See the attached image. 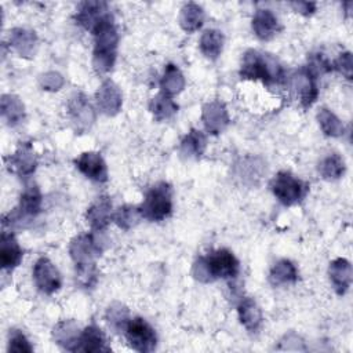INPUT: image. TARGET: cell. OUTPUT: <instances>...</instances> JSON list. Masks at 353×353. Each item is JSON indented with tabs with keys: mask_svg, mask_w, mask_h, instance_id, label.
I'll use <instances>...</instances> for the list:
<instances>
[{
	"mask_svg": "<svg viewBox=\"0 0 353 353\" xmlns=\"http://www.w3.org/2000/svg\"><path fill=\"white\" fill-rule=\"evenodd\" d=\"M39 84L43 90L54 92V91H59L63 87L65 79L62 77L61 73H58L55 70H50V72H46V73L40 74Z\"/></svg>",
	"mask_w": 353,
	"mask_h": 353,
	"instance_id": "cell-37",
	"label": "cell"
},
{
	"mask_svg": "<svg viewBox=\"0 0 353 353\" xmlns=\"http://www.w3.org/2000/svg\"><path fill=\"white\" fill-rule=\"evenodd\" d=\"M76 352H110V346L108 345L102 330L95 324H90L80 332Z\"/></svg>",
	"mask_w": 353,
	"mask_h": 353,
	"instance_id": "cell-20",
	"label": "cell"
},
{
	"mask_svg": "<svg viewBox=\"0 0 353 353\" xmlns=\"http://www.w3.org/2000/svg\"><path fill=\"white\" fill-rule=\"evenodd\" d=\"M108 4L103 1H84L79 6L74 21L77 25L83 26L87 30H94L97 25L102 21L105 15H108Z\"/></svg>",
	"mask_w": 353,
	"mask_h": 353,
	"instance_id": "cell-16",
	"label": "cell"
},
{
	"mask_svg": "<svg viewBox=\"0 0 353 353\" xmlns=\"http://www.w3.org/2000/svg\"><path fill=\"white\" fill-rule=\"evenodd\" d=\"M200 51L208 59L215 61L223 48V34L216 29H207L200 37Z\"/></svg>",
	"mask_w": 353,
	"mask_h": 353,
	"instance_id": "cell-30",
	"label": "cell"
},
{
	"mask_svg": "<svg viewBox=\"0 0 353 353\" xmlns=\"http://www.w3.org/2000/svg\"><path fill=\"white\" fill-rule=\"evenodd\" d=\"M251 23H252V30L255 36L263 41L273 39L280 30V23L277 17L268 8L256 10Z\"/></svg>",
	"mask_w": 353,
	"mask_h": 353,
	"instance_id": "cell-18",
	"label": "cell"
},
{
	"mask_svg": "<svg viewBox=\"0 0 353 353\" xmlns=\"http://www.w3.org/2000/svg\"><path fill=\"white\" fill-rule=\"evenodd\" d=\"M290 6L299 14L309 17L316 11V3L314 1H294L290 3Z\"/></svg>",
	"mask_w": 353,
	"mask_h": 353,
	"instance_id": "cell-40",
	"label": "cell"
},
{
	"mask_svg": "<svg viewBox=\"0 0 353 353\" xmlns=\"http://www.w3.org/2000/svg\"><path fill=\"white\" fill-rule=\"evenodd\" d=\"M94 34V51H92V66L97 73H108L112 70L116 57L119 34L114 25L113 15L109 12L92 30Z\"/></svg>",
	"mask_w": 353,
	"mask_h": 353,
	"instance_id": "cell-2",
	"label": "cell"
},
{
	"mask_svg": "<svg viewBox=\"0 0 353 353\" xmlns=\"http://www.w3.org/2000/svg\"><path fill=\"white\" fill-rule=\"evenodd\" d=\"M317 120L320 124L321 131L327 135V137H332V138H338L342 137L345 132V127L342 124V121L327 108H321L317 113Z\"/></svg>",
	"mask_w": 353,
	"mask_h": 353,
	"instance_id": "cell-34",
	"label": "cell"
},
{
	"mask_svg": "<svg viewBox=\"0 0 353 353\" xmlns=\"http://www.w3.org/2000/svg\"><path fill=\"white\" fill-rule=\"evenodd\" d=\"M203 22H204V11L201 6L193 1L183 4L179 14V25L185 32L193 33L199 30Z\"/></svg>",
	"mask_w": 353,
	"mask_h": 353,
	"instance_id": "cell-28",
	"label": "cell"
},
{
	"mask_svg": "<svg viewBox=\"0 0 353 353\" xmlns=\"http://www.w3.org/2000/svg\"><path fill=\"white\" fill-rule=\"evenodd\" d=\"M8 352H26L30 353L33 350L30 342L28 338L19 331V330H12L10 332V339H8Z\"/></svg>",
	"mask_w": 353,
	"mask_h": 353,
	"instance_id": "cell-38",
	"label": "cell"
},
{
	"mask_svg": "<svg viewBox=\"0 0 353 353\" xmlns=\"http://www.w3.org/2000/svg\"><path fill=\"white\" fill-rule=\"evenodd\" d=\"M76 168L94 182L108 181V167L103 157L97 152H84L74 160Z\"/></svg>",
	"mask_w": 353,
	"mask_h": 353,
	"instance_id": "cell-15",
	"label": "cell"
},
{
	"mask_svg": "<svg viewBox=\"0 0 353 353\" xmlns=\"http://www.w3.org/2000/svg\"><path fill=\"white\" fill-rule=\"evenodd\" d=\"M33 280L36 287L47 295L57 292L62 285L59 270L47 256H40L36 261L33 266Z\"/></svg>",
	"mask_w": 353,
	"mask_h": 353,
	"instance_id": "cell-10",
	"label": "cell"
},
{
	"mask_svg": "<svg viewBox=\"0 0 353 353\" xmlns=\"http://www.w3.org/2000/svg\"><path fill=\"white\" fill-rule=\"evenodd\" d=\"M7 161L10 171L23 178L30 176L37 167V156L30 142L21 143L17 150L7 159Z\"/></svg>",
	"mask_w": 353,
	"mask_h": 353,
	"instance_id": "cell-12",
	"label": "cell"
},
{
	"mask_svg": "<svg viewBox=\"0 0 353 353\" xmlns=\"http://www.w3.org/2000/svg\"><path fill=\"white\" fill-rule=\"evenodd\" d=\"M41 201H43V197H41L40 189L36 185L28 186L21 194L18 205L3 218V225L22 226V223L30 222L40 214Z\"/></svg>",
	"mask_w": 353,
	"mask_h": 353,
	"instance_id": "cell-7",
	"label": "cell"
},
{
	"mask_svg": "<svg viewBox=\"0 0 353 353\" xmlns=\"http://www.w3.org/2000/svg\"><path fill=\"white\" fill-rule=\"evenodd\" d=\"M141 218L142 216H141L139 208L137 205H130V204L119 207L117 211L113 214V221L123 230H130L131 228H134Z\"/></svg>",
	"mask_w": 353,
	"mask_h": 353,
	"instance_id": "cell-35",
	"label": "cell"
},
{
	"mask_svg": "<svg viewBox=\"0 0 353 353\" xmlns=\"http://www.w3.org/2000/svg\"><path fill=\"white\" fill-rule=\"evenodd\" d=\"M352 265L345 258H336L328 266V276L338 295L346 294L352 284Z\"/></svg>",
	"mask_w": 353,
	"mask_h": 353,
	"instance_id": "cell-21",
	"label": "cell"
},
{
	"mask_svg": "<svg viewBox=\"0 0 353 353\" xmlns=\"http://www.w3.org/2000/svg\"><path fill=\"white\" fill-rule=\"evenodd\" d=\"M161 92L167 97H172L179 94L185 88V77L178 66L174 63H168L164 69L163 77L160 80Z\"/></svg>",
	"mask_w": 353,
	"mask_h": 353,
	"instance_id": "cell-29",
	"label": "cell"
},
{
	"mask_svg": "<svg viewBox=\"0 0 353 353\" xmlns=\"http://www.w3.org/2000/svg\"><path fill=\"white\" fill-rule=\"evenodd\" d=\"M239 320L250 332H255L262 324V313L256 302L251 298H243L237 306Z\"/></svg>",
	"mask_w": 353,
	"mask_h": 353,
	"instance_id": "cell-27",
	"label": "cell"
},
{
	"mask_svg": "<svg viewBox=\"0 0 353 353\" xmlns=\"http://www.w3.org/2000/svg\"><path fill=\"white\" fill-rule=\"evenodd\" d=\"M240 265L232 251L221 248L208 255L199 256L193 263V277L201 283H211L218 279H234Z\"/></svg>",
	"mask_w": 353,
	"mask_h": 353,
	"instance_id": "cell-3",
	"label": "cell"
},
{
	"mask_svg": "<svg viewBox=\"0 0 353 353\" xmlns=\"http://www.w3.org/2000/svg\"><path fill=\"white\" fill-rule=\"evenodd\" d=\"M52 338L54 341L69 352H76L80 330L74 320H62L52 328Z\"/></svg>",
	"mask_w": 353,
	"mask_h": 353,
	"instance_id": "cell-23",
	"label": "cell"
},
{
	"mask_svg": "<svg viewBox=\"0 0 353 353\" xmlns=\"http://www.w3.org/2000/svg\"><path fill=\"white\" fill-rule=\"evenodd\" d=\"M68 114L73 128L83 134L91 128L95 121V110L83 92H76L68 102Z\"/></svg>",
	"mask_w": 353,
	"mask_h": 353,
	"instance_id": "cell-9",
	"label": "cell"
},
{
	"mask_svg": "<svg viewBox=\"0 0 353 353\" xmlns=\"http://www.w3.org/2000/svg\"><path fill=\"white\" fill-rule=\"evenodd\" d=\"M0 110H1V117L10 127H15L21 124L25 119V106L17 95H12V94L1 95Z\"/></svg>",
	"mask_w": 353,
	"mask_h": 353,
	"instance_id": "cell-25",
	"label": "cell"
},
{
	"mask_svg": "<svg viewBox=\"0 0 353 353\" xmlns=\"http://www.w3.org/2000/svg\"><path fill=\"white\" fill-rule=\"evenodd\" d=\"M236 176L244 185H256L262 178L266 167L263 161L258 157H244L239 163H236Z\"/></svg>",
	"mask_w": 353,
	"mask_h": 353,
	"instance_id": "cell-24",
	"label": "cell"
},
{
	"mask_svg": "<svg viewBox=\"0 0 353 353\" xmlns=\"http://www.w3.org/2000/svg\"><path fill=\"white\" fill-rule=\"evenodd\" d=\"M316 80L317 77L307 68H302L291 76V88L298 97L302 108L312 106L317 99L319 88Z\"/></svg>",
	"mask_w": 353,
	"mask_h": 353,
	"instance_id": "cell-11",
	"label": "cell"
},
{
	"mask_svg": "<svg viewBox=\"0 0 353 353\" xmlns=\"http://www.w3.org/2000/svg\"><path fill=\"white\" fill-rule=\"evenodd\" d=\"M298 280V270L295 265L288 259L277 261L269 273V281L273 285L291 284Z\"/></svg>",
	"mask_w": 353,
	"mask_h": 353,
	"instance_id": "cell-31",
	"label": "cell"
},
{
	"mask_svg": "<svg viewBox=\"0 0 353 353\" xmlns=\"http://www.w3.org/2000/svg\"><path fill=\"white\" fill-rule=\"evenodd\" d=\"M124 335L128 345L137 352L149 353L156 349V332L152 325L142 317L130 319L124 328Z\"/></svg>",
	"mask_w": 353,
	"mask_h": 353,
	"instance_id": "cell-8",
	"label": "cell"
},
{
	"mask_svg": "<svg viewBox=\"0 0 353 353\" xmlns=\"http://www.w3.org/2000/svg\"><path fill=\"white\" fill-rule=\"evenodd\" d=\"M201 121L204 128L211 135H218L229 125V113L221 101L207 102L201 109Z\"/></svg>",
	"mask_w": 353,
	"mask_h": 353,
	"instance_id": "cell-13",
	"label": "cell"
},
{
	"mask_svg": "<svg viewBox=\"0 0 353 353\" xmlns=\"http://www.w3.org/2000/svg\"><path fill=\"white\" fill-rule=\"evenodd\" d=\"M112 218V201L108 196H99L85 212V219L94 232H102L106 229Z\"/></svg>",
	"mask_w": 353,
	"mask_h": 353,
	"instance_id": "cell-17",
	"label": "cell"
},
{
	"mask_svg": "<svg viewBox=\"0 0 353 353\" xmlns=\"http://www.w3.org/2000/svg\"><path fill=\"white\" fill-rule=\"evenodd\" d=\"M240 76L247 80H259L266 85L280 84L284 80V72L279 62L272 55L258 50L245 51L241 61Z\"/></svg>",
	"mask_w": 353,
	"mask_h": 353,
	"instance_id": "cell-4",
	"label": "cell"
},
{
	"mask_svg": "<svg viewBox=\"0 0 353 353\" xmlns=\"http://www.w3.org/2000/svg\"><path fill=\"white\" fill-rule=\"evenodd\" d=\"M149 110L153 114L154 120L164 121L171 119L178 112V105L171 99V97L160 92L150 99Z\"/></svg>",
	"mask_w": 353,
	"mask_h": 353,
	"instance_id": "cell-32",
	"label": "cell"
},
{
	"mask_svg": "<svg viewBox=\"0 0 353 353\" xmlns=\"http://www.w3.org/2000/svg\"><path fill=\"white\" fill-rule=\"evenodd\" d=\"M332 69H336L342 76H345L347 80L352 79L353 76V57L352 52L345 51L339 54L336 61L332 65Z\"/></svg>",
	"mask_w": 353,
	"mask_h": 353,
	"instance_id": "cell-39",
	"label": "cell"
},
{
	"mask_svg": "<svg viewBox=\"0 0 353 353\" xmlns=\"http://www.w3.org/2000/svg\"><path fill=\"white\" fill-rule=\"evenodd\" d=\"M207 148V138L205 135L199 131L192 128L181 141V146H179V153L182 154V157L185 159H200L204 153Z\"/></svg>",
	"mask_w": 353,
	"mask_h": 353,
	"instance_id": "cell-26",
	"label": "cell"
},
{
	"mask_svg": "<svg viewBox=\"0 0 353 353\" xmlns=\"http://www.w3.org/2000/svg\"><path fill=\"white\" fill-rule=\"evenodd\" d=\"M345 161L338 153H331L325 156L319 164L320 175L327 181H336L345 174Z\"/></svg>",
	"mask_w": 353,
	"mask_h": 353,
	"instance_id": "cell-33",
	"label": "cell"
},
{
	"mask_svg": "<svg viewBox=\"0 0 353 353\" xmlns=\"http://www.w3.org/2000/svg\"><path fill=\"white\" fill-rule=\"evenodd\" d=\"M23 251L12 233L3 232L0 239V265L4 270H14L22 261Z\"/></svg>",
	"mask_w": 353,
	"mask_h": 353,
	"instance_id": "cell-19",
	"label": "cell"
},
{
	"mask_svg": "<svg viewBox=\"0 0 353 353\" xmlns=\"http://www.w3.org/2000/svg\"><path fill=\"white\" fill-rule=\"evenodd\" d=\"M270 189L274 197L283 205H294L298 204L307 193V183L296 178L288 171H280L270 182Z\"/></svg>",
	"mask_w": 353,
	"mask_h": 353,
	"instance_id": "cell-6",
	"label": "cell"
},
{
	"mask_svg": "<svg viewBox=\"0 0 353 353\" xmlns=\"http://www.w3.org/2000/svg\"><path fill=\"white\" fill-rule=\"evenodd\" d=\"M138 208L141 216L150 222H160L168 218L172 212V189L170 183L159 182L153 185Z\"/></svg>",
	"mask_w": 353,
	"mask_h": 353,
	"instance_id": "cell-5",
	"label": "cell"
},
{
	"mask_svg": "<svg viewBox=\"0 0 353 353\" xmlns=\"http://www.w3.org/2000/svg\"><path fill=\"white\" fill-rule=\"evenodd\" d=\"M103 251L102 240L95 233L76 236L69 245V254L74 262L76 281L83 288H92L98 281L95 258Z\"/></svg>",
	"mask_w": 353,
	"mask_h": 353,
	"instance_id": "cell-1",
	"label": "cell"
},
{
	"mask_svg": "<svg viewBox=\"0 0 353 353\" xmlns=\"http://www.w3.org/2000/svg\"><path fill=\"white\" fill-rule=\"evenodd\" d=\"M10 44L21 57L32 58L37 51V36L34 30L14 28L10 33Z\"/></svg>",
	"mask_w": 353,
	"mask_h": 353,
	"instance_id": "cell-22",
	"label": "cell"
},
{
	"mask_svg": "<svg viewBox=\"0 0 353 353\" xmlns=\"http://www.w3.org/2000/svg\"><path fill=\"white\" fill-rule=\"evenodd\" d=\"M105 319L108 324L114 330V331H124L127 323H128V309L120 303V302H113L105 313Z\"/></svg>",
	"mask_w": 353,
	"mask_h": 353,
	"instance_id": "cell-36",
	"label": "cell"
},
{
	"mask_svg": "<svg viewBox=\"0 0 353 353\" xmlns=\"http://www.w3.org/2000/svg\"><path fill=\"white\" fill-rule=\"evenodd\" d=\"M97 106L106 116H116L123 106V95L120 88L112 81L105 80L95 92Z\"/></svg>",
	"mask_w": 353,
	"mask_h": 353,
	"instance_id": "cell-14",
	"label": "cell"
}]
</instances>
